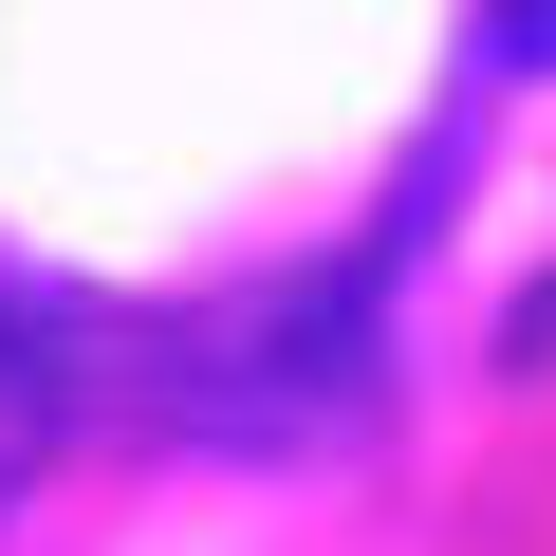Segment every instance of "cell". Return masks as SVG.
I'll use <instances>...</instances> for the list:
<instances>
[{
    "instance_id": "cell-1",
    "label": "cell",
    "mask_w": 556,
    "mask_h": 556,
    "mask_svg": "<svg viewBox=\"0 0 556 556\" xmlns=\"http://www.w3.org/2000/svg\"><path fill=\"white\" fill-rule=\"evenodd\" d=\"M167 408L223 427V445H334V427H371V278L353 298L334 278H278V298L204 316V371H167Z\"/></svg>"
},
{
    "instance_id": "cell-2",
    "label": "cell",
    "mask_w": 556,
    "mask_h": 556,
    "mask_svg": "<svg viewBox=\"0 0 556 556\" xmlns=\"http://www.w3.org/2000/svg\"><path fill=\"white\" fill-rule=\"evenodd\" d=\"M482 56L501 75H556V0H482Z\"/></svg>"
}]
</instances>
